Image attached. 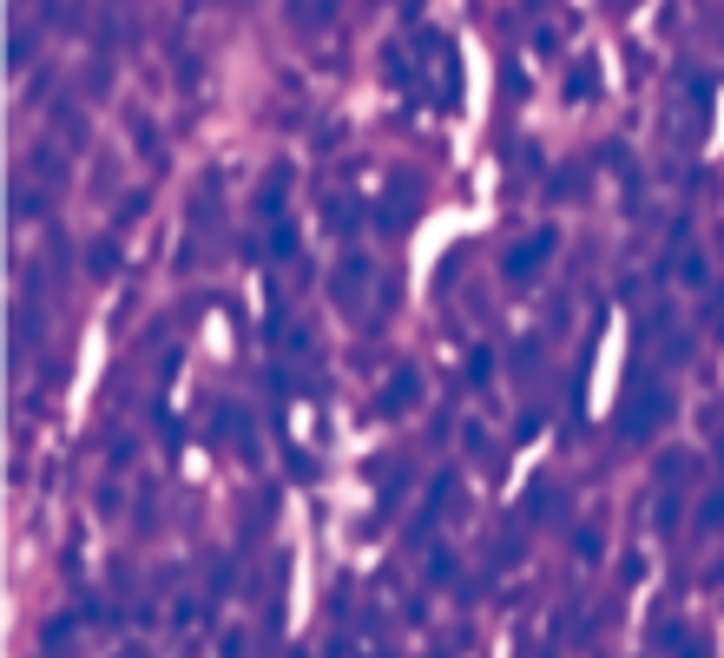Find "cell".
Returning a JSON list of instances; mask_svg holds the SVG:
<instances>
[{
	"label": "cell",
	"instance_id": "1",
	"mask_svg": "<svg viewBox=\"0 0 724 658\" xmlns=\"http://www.w3.org/2000/svg\"><path fill=\"white\" fill-rule=\"evenodd\" d=\"M665 415H672V395H665L659 382H652L646 369H639V376H632V402L619 408V435H632V441H646L652 428L665 422Z\"/></svg>",
	"mask_w": 724,
	"mask_h": 658
},
{
	"label": "cell",
	"instance_id": "2",
	"mask_svg": "<svg viewBox=\"0 0 724 658\" xmlns=\"http://www.w3.org/2000/svg\"><path fill=\"white\" fill-rule=\"evenodd\" d=\"M547 257H553V231H534V237H527V244H520V251H507V277H527V270H540V264H547Z\"/></svg>",
	"mask_w": 724,
	"mask_h": 658
},
{
	"label": "cell",
	"instance_id": "3",
	"mask_svg": "<svg viewBox=\"0 0 724 658\" xmlns=\"http://www.w3.org/2000/svg\"><path fill=\"white\" fill-rule=\"evenodd\" d=\"M402 402H415V376H395V382H389V395H382V408H389V415H395Z\"/></svg>",
	"mask_w": 724,
	"mask_h": 658
},
{
	"label": "cell",
	"instance_id": "4",
	"mask_svg": "<svg viewBox=\"0 0 724 658\" xmlns=\"http://www.w3.org/2000/svg\"><path fill=\"white\" fill-rule=\"evenodd\" d=\"M27 343H33V310H20L14 316V356H27Z\"/></svg>",
	"mask_w": 724,
	"mask_h": 658
}]
</instances>
